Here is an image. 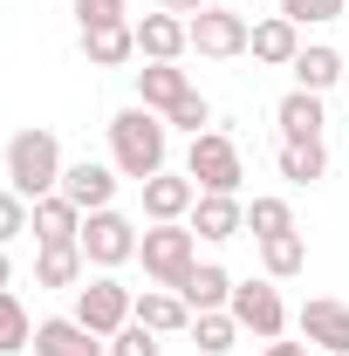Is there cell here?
Wrapping results in <instances>:
<instances>
[{
    "label": "cell",
    "mask_w": 349,
    "mask_h": 356,
    "mask_svg": "<svg viewBox=\"0 0 349 356\" xmlns=\"http://www.w3.org/2000/svg\"><path fill=\"white\" fill-rule=\"evenodd\" d=\"M349 0H281V14L295 21V28H329V21H343Z\"/></svg>",
    "instance_id": "cell-31"
},
{
    "label": "cell",
    "mask_w": 349,
    "mask_h": 356,
    "mask_svg": "<svg viewBox=\"0 0 349 356\" xmlns=\"http://www.w3.org/2000/svg\"><path fill=\"white\" fill-rule=\"evenodd\" d=\"M7 281H14V261H7V247H0V288H7Z\"/></svg>",
    "instance_id": "cell-36"
},
{
    "label": "cell",
    "mask_w": 349,
    "mask_h": 356,
    "mask_svg": "<svg viewBox=\"0 0 349 356\" xmlns=\"http://www.w3.org/2000/svg\"><path fill=\"white\" fill-rule=\"evenodd\" d=\"M62 172H69V158H62V137L48 131V124H28V131L7 137V185L35 206L48 192H62Z\"/></svg>",
    "instance_id": "cell-2"
},
{
    "label": "cell",
    "mask_w": 349,
    "mask_h": 356,
    "mask_svg": "<svg viewBox=\"0 0 349 356\" xmlns=\"http://www.w3.org/2000/svg\"><path fill=\"white\" fill-rule=\"evenodd\" d=\"M178 96H192V76H185L178 62H144V69H137V103H144V110L165 117Z\"/></svg>",
    "instance_id": "cell-21"
},
{
    "label": "cell",
    "mask_w": 349,
    "mask_h": 356,
    "mask_svg": "<svg viewBox=\"0 0 349 356\" xmlns=\"http://www.w3.org/2000/svg\"><path fill=\"white\" fill-rule=\"evenodd\" d=\"M110 356H165V336H151L144 322H131V329L110 336Z\"/></svg>",
    "instance_id": "cell-32"
},
{
    "label": "cell",
    "mask_w": 349,
    "mask_h": 356,
    "mask_svg": "<svg viewBox=\"0 0 349 356\" xmlns=\"http://www.w3.org/2000/svg\"><path fill=\"white\" fill-rule=\"evenodd\" d=\"M261 356H322V350H315V343H267Z\"/></svg>",
    "instance_id": "cell-34"
},
{
    "label": "cell",
    "mask_w": 349,
    "mask_h": 356,
    "mask_svg": "<svg viewBox=\"0 0 349 356\" xmlns=\"http://www.w3.org/2000/svg\"><path fill=\"white\" fill-rule=\"evenodd\" d=\"M96 21H124V0H76V28H96Z\"/></svg>",
    "instance_id": "cell-33"
},
{
    "label": "cell",
    "mask_w": 349,
    "mask_h": 356,
    "mask_svg": "<svg viewBox=\"0 0 349 356\" xmlns=\"http://www.w3.org/2000/svg\"><path fill=\"white\" fill-rule=\"evenodd\" d=\"M288 69H295V89H315V96H329V89L349 76V62L329 42H302V55H295Z\"/></svg>",
    "instance_id": "cell-20"
},
{
    "label": "cell",
    "mask_w": 349,
    "mask_h": 356,
    "mask_svg": "<svg viewBox=\"0 0 349 356\" xmlns=\"http://www.w3.org/2000/svg\"><path fill=\"white\" fill-rule=\"evenodd\" d=\"M247 233H254V240L295 233V206H288L281 192H261V199H247Z\"/></svg>",
    "instance_id": "cell-28"
},
{
    "label": "cell",
    "mask_w": 349,
    "mask_h": 356,
    "mask_svg": "<svg viewBox=\"0 0 349 356\" xmlns=\"http://www.w3.org/2000/svg\"><path fill=\"white\" fill-rule=\"evenodd\" d=\"M185 178L199 185V192H240L247 185V158H240V144L233 131H199L185 144Z\"/></svg>",
    "instance_id": "cell-4"
},
{
    "label": "cell",
    "mask_w": 349,
    "mask_h": 356,
    "mask_svg": "<svg viewBox=\"0 0 349 356\" xmlns=\"http://www.w3.org/2000/svg\"><path fill=\"white\" fill-rule=\"evenodd\" d=\"M233 7H261V0H233Z\"/></svg>",
    "instance_id": "cell-37"
},
{
    "label": "cell",
    "mask_w": 349,
    "mask_h": 356,
    "mask_svg": "<svg viewBox=\"0 0 349 356\" xmlns=\"http://www.w3.org/2000/svg\"><path fill=\"white\" fill-rule=\"evenodd\" d=\"M137 261H144V274H151V288H185L192 281V267H199V233L185 220H158L144 226V240H137Z\"/></svg>",
    "instance_id": "cell-3"
},
{
    "label": "cell",
    "mask_w": 349,
    "mask_h": 356,
    "mask_svg": "<svg viewBox=\"0 0 349 356\" xmlns=\"http://www.w3.org/2000/svg\"><path fill=\"white\" fill-rule=\"evenodd\" d=\"M124 7H131V0H124Z\"/></svg>",
    "instance_id": "cell-38"
},
{
    "label": "cell",
    "mask_w": 349,
    "mask_h": 356,
    "mask_svg": "<svg viewBox=\"0 0 349 356\" xmlns=\"http://www.w3.org/2000/svg\"><path fill=\"white\" fill-rule=\"evenodd\" d=\"M83 55L96 62V69H124L137 55V28H131V14L124 21H96V28H83Z\"/></svg>",
    "instance_id": "cell-19"
},
{
    "label": "cell",
    "mask_w": 349,
    "mask_h": 356,
    "mask_svg": "<svg viewBox=\"0 0 349 356\" xmlns=\"http://www.w3.org/2000/svg\"><path fill=\"white\" fill-rule=\"evenodd\" d=\"M185 28H192V55H206V62H233V55H247V42H254V21L240 7H199Z\"/></svg>",
    "instance_id": "cell-8"
},
{
    "label": "cell",
    "mask_w": 349,
    "mask_h": 356,
    "mask_svg": "<svg viewBox=\"0 0 349 356\" xmlns=\"http://www.w3.org/2000/svg\"><path fill=\"white\" fill-rule=\"evenodd\" d=\"M137 220L131 213H117V206H103V213H83V261L96 274H117L124 261H137Z\"/></svg>",
    "instance_id": "cell-5"
},
{
    "label": "cell",
    "mask_w": 349,
    "mask_h": 356,
    "mask_svg": "<svg viewBox=\"0 0 349 356\" xmlns=\"http://www.w3.org/2000/svg\"><path fill=\"white\" fill-rule=\"evenodd\" d=\"M178 295H185V309H192V315L226 309V302H233V274H226L219 261H199V267H192V281H185Z\"/></svg>",
    "instance_id": "cell-24"
},
{
    "label": "cell",
    "mask_w": 349,
    "mask_h": 356,
    "mask_svg": "<svg viewBox=\"0 0 349 356\" xmlns=\"http://www.w3.org/2000/svg\"><path fill=\"white\" fill-rule=\"evenodd\" d=\"M274 124H281V137L308 144V137H322V131H329V103H322L315 89H288V96L274 103Z\"/></svg>",
    "instance_id": "cell-16"
},
{
    "label": "cell",
    "mask_w": 349,
    "mask_h": 356,
    "mask_svg": "<svg viewBox=\"0 0 349 356\" xmlns=\"http://www.w3.org/2000/svg\"><path fill=\"white\" fill-rule=\"evenodd\" d=\"M35 356H110V343L83 329L76 315H48V322H35Z\"/></svg>",
    "instance_id": "cell-14"
},
{
    "label": "cell",
    "mask_w": 349,
    "mask_h": 356,
    "mask_svg": "<svg viewBox=\"0 0 349 356\" xmlns=\"http://www.w3.org/2000/svg\"><path fill=\"white\" fill-rule=\"evenodd\" d=\"M247 55H254V62H267V69H288V62L302 55V28H295L288 14H267V21H254Z\"/></svg>",
    "instance_id": "cell-18"
},
{
    "label": "cell",
    "mask_w": 349,
    "mask_h": 356,
    "mask_svg": "<svg viewBox=\"0 0 349 356\" xmlns=\"http://www.w3.org/2000/svg\"><path fill=\"white\" fill-rule=\"evenodd\" d=\"M28 220H35V206H28L14 185H0V247H14V240L28 233Z\"/></svg>",
    "instance_id": "cell-30"
},
{
    "label": "cell",
    "mask_w": 349,
    "mask_h": 356,
    "mask_svg": "<svg viewBox=\"0 0 349 356\" xmlns=\"http://www.w3.org/2000/svg\"><path fill=\"white\" fill-rule=\"evenodd\" d=\"M131 28H137V55H144V62H185V55H192L185 14H165V7H158V14H137Z\"/></svg>",
    "instance_id": "cell-10"
},
{
    "label": "cell",
    "mask_w": 349,
    "mask_h": 356,
    "mask_svg": "<svg viewBox=\"0 0 349 356\" xmlns=\"http://www.w3.org/2000/svg\"><path fill=\"white\" fill-rule=\"evenodd\" d=\"M295 329H302V343H315L322 356H349V302H336V295L302 302Z\"/></svg>",
    "instance_id": "cell-9"
},
{
    "label": "cell",
    "mask_w": 349,
    "mask_h": 356,
    "mask_svg": "<svg viewBox=\"0 0 349 356\" xmlns=\"http://www.w3.org/2000/svg\"><path fill=\"white\" fill-rule=\"evenodd\" d=\"M165 124H172V131H185V137H199V131H213V103L192 89V96H178L172 110H165Z\"/></svg>",
    "instance_id": "cell-29"
},
{
    "label": "cell",
    "mask_w": 349,
    "mask_h": 356,
    "mask_svg": "<svg viewBox=\"0 0 349 356\" xmlns=\"http://www.w3.org/2000/svg\"><path fill=\"white\" fill-rule=\"evenodd\" d=\"M89 261H83V240H62V247H35V288H83Z\"/></svg>",
    "instance_id": "cell-17"
},
{
    "label": "cell",
    "mask_w": 349,
    "mask_h": 356,
    "mask_svg": "<svg viewBox=\"0 0 349 356\" xmlns=\"http://www.w3.org/2000/svg\"><path fill=\"white\" fill-rule=\"evenodd\" d=\"M185 336L199 343V356H226L233 343H240V322H233V309H206V315H192Z\"/></svg>",
    "instance_id": "cell-27"
},
{
    "label": "cell",
    "mask_w": 349,
    "mask_h": 356,
    "mask_svg": "<svg viewBox=\"0 0 349 356\" xmlns=\"http://www.w3.org/2000/svg\"><path fill=\"white\" fill-rule=\"evenodd\" d=\"M28 233H35V247L83 240V206H76L69 192H48V199H35V220H28Z\"/></svg>",
    "instance_id": "cell-15"
},
{
    "label": "cell",
    "mask_w": 349,
    "mask_h": 356,
    "mask_svg": "<svg viewBox=\"0 0 349 356\" xmlns=\"http://www.w3.org/2000/svg\"><path fill=\"white\" fill-rule=\"evenodd\" d=\"M76 322L96 329V336L110 343L117 329H131V322H137V295L117 281V274H89L83 288H76Z\"/></svg>",
    "instance_id": "cell-7"
},
{
    "label": "cell",
    "mask_w": 349,
    "mask_h": 356,
    "mask_svg": "<svg viewBox=\"0 0 349 356\" xmlns=\"http://www.w3.org/2000/svg\"><path fill=\"white\" fill-rule=\"evenodd\" d=\"M21 350H35V315L14 288H0V356H21Z\"/></svg>",
    "instance_id": "cell-26"
},
{
    "label": "cell",
    "mask_w": 349,
    "mask_h": 356,
    "mask_svg": "<svg viewBox=\"0 0 349 356\" xmlns=\"http://www.w3.org/2000/svg\"><path fill=\"white\" fill-rule=\"evenodd\" d=\"M274 165H281V178H288V185H322V178H329V144H322V137H308V144L281 137Z\"/></svg>",
    "instance_id": "cell-22"
},
{
    "label": "cell",
    "mask_w": 349,
    "mask_h": 356,
    "mask_svg": "<svg viewBox=\"0 0 349 356\" xmlns=\"http://www.w3.org/2000/svg\"><path fill=\"white\" fill-rule=\"evenodd\" d=\"M192 233H199V240H240V233H247V199H240V192H199V206H192Z\"/></svg>",
    "instance_id": "cell-12"
},
{
    "label": "cell",
    "mask_w": 349,
    "mask_h": 356,
    "mask_svg": "<svg viewBox=\"0 0 349 356\" xmlns=\"http://www.w3.org/2000/svg\"><path fill=\"white\" fill-rule=\"evenodd\" d=\"M192 206H199V185L185 178V165H165L158 178H144V220L158 226V220H192Z\"/></svg>",
    "instance_id": "cell-13"
},
{
    "label": "cell",
    "mask_w": 349,
    "mask_h": 356,
    "mask_svg": "<svg viewBox=\"0 0 349 356\" xmlns=\"http://www.w3.org/2000/svg\"><path fill=\"white\" fill-rule=\"evenodd\" d=\"M254 247H261V274L267 281H295L308 267V240L302 233H274V240H254Z\"/></svg>",
    "instance_id": "cell-25"
},
{
    "label": "cell",
    "mask_w": 349,
    "mask_h": 356,
    "mask_svg": "<svg viewBox=\"0 0 349 356\" xmlns=\"http://www.w3.org/2000/svg\"><path fill=\"white\" fill-rule=\"evenodd\" d=\"M117 185H124V172H117L110 158H76V165L62 172V192H69L83 213H103V206H117Z\"/></svg>",
    "instance_id": "cell-11"
},
{
    "label": "cell",
    "mask_w": 349,
    "mask_h": 356,
    "mask_svg": "<svg viewBox=\"0 0 349 356\" xmlns=\"http://www.w3.org/2000/svg\"><path fill=\"white\" fill-rule=\"evenodd\" d=\"M233 322H240V336H261V343H281L288 336V302H281V281H267V274H254V281H233Z\"/></svg>",
    "instance_id": "cell-6"
},
{
    "label": "cell",
    "mask_w": 349,
    "mask_h": 356,
    "mask_svg": "<svg viewBox=\"0 0 349 356\" xmlns=\"http://www.w3.org/2000/svg\"><path fill=\"white\" fill-rule=\"evenodd\" d=\"M103 131H110V165L124 178H137V185L172 165V124H165L158 110H144V103H124Z\"/></svg>",
    "instance_id": "cell-1"
},
{
    "label": "cell",
    "mask_w": 349,
    "mask_h": 356,
    "mask_svg": "<svg viewBox=\"0 0 349 356\" xmlns=\"http://www.w3.org/2000/svg\"><path fill=\"white\" fill-rule=\"evenodd\" d=\"M158 7H165V14H185V21H192V14H199V7H213V0H158Z\"/></svg>",
    "instance_id": "cell-35"
},
{
    "label": "cell",
    "mask_w": 349,
    "mask_h": 356,
    "mask_svg": "<svg viewBox=\"0 0 349 356\" xmlns=\"http://www.w3.org/2000/svg\"><path fill=\"white\" fill-rule=\"evenodd\" d=\"M137 322L151 336H185L192 329V309H185V295H172V288H144L137 295Z\"/></svg>",
    "instance_id": "cell-23"
}]
</instances>
